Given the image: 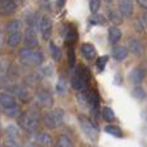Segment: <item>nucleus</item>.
Wrapping results in <instances>:
<instances>
[{"mask_svg": "<svg viewBox=\"0 0 147 147\" xmlns=\"http://www.w3.org/2000/svg\"><path fill=\"white\" fill-rule=\"evenodd\" d=\"M20 57L21 62L25 66L34 67V66H40L44 61V54L41 51H34V48H26L20 51Z\"/></svg>", "mask_w": 147, "mask_h": 147, "instance_id": "nucleus-1", "label": "nucleus"}, {"mask_svg": "<svg viewBox=\"0 0 147 147\" xmlns=\"http://www.w3.org/2000/svg\"><path fill=\"white\" fill-rule=\"evenodd\" d=\"M79 121H80V127L83 133L85 134V137L88 140H90L92 142H96L99 138V130L97 128V125L94 124L92 120H89L86 116H79Z\"/></svg>", "mask_w": 147, "mask_h": 147, "instance_id": "nucleus-2", "label": "nucleus"}, {"mask_svg": "<svg viewBox=\"0 0 147 147\" xmlns=\"http://www.w3.org/2000/svg\"><path fill=\"white\" fill-rule=\"evenodd\" d=\"M18 124L26 132L34 133L39 127V117L34 112H25L18 117Z\"/></svg>", "mask_w": 147, "mask_h": 147, "instance_id": "nucleus-3", "label": "nucleus"}, {"mask_svg": "<svg viewBox=\"0 0 147 147\" xmlns=\"http://www.w3.org/2000/svg\"><path fill=\"white\" fill-rule=\"evenodd\" d=\"M63 117H65V111L62 109H56L52 110L51 112L44 115L43 121L45 124L47 128L49 129H54V128L59 127L63 123Z\"/></svg>", "mask_w": 147, "mask_h": 147, "instance_id": "nucleus-4", "label": "nucleus"}, {"mask_svg": "<svg viewBox=\"0 0 147 147\" xmlns=\"http://www.w3.org/2000/svg\"><path fill=\"white\" fill-rule=\"evenodd\" d=\"M35 102L39 107H43V109H51L52 105H53V97L45 89H40V90L36 92L35 94Z\"/></svg>", "mask_w": 147, "mask_h": 147, "instance_id": "nucleus-5", "label": "nucleus"}, {"mask_svg": "<svg viewBox=\"0 0 147 147\" xmlns=\"http://www.w3.org/2000/svg\"><path fill=\"white\" fill-rule=\"evenodd\" d=\"M38 26L39 30H40L41 35H43V39L45 40H49L52 35V28H53V23H52V20L47 16H43L40 20H38Z\"/></svg>", "mask_w": 147, "mask_h": 147, "instance_id": "nucleus-6", "label": "nucleus"}, {"mask_svg": "<svg viewBox=\"0 0 147 147\" xmlns=\"http://www.w3.org/2000/svg\"><path fill=\"white\" fill-rule=\"evenodd\" d=\"M23 41H25V45L28 47V48H35V47H38V38H36V34L32 27H28L27 30L25 31Z\"/></svg>", "mask_w": 147, "mask_h": 147, "instance_id": "nucleus-7", "label": "nucleus"}, {"mask_svg": "<svg viewBox=\"0 0 147 147\" xmlns=\"http://www.w3.org/2000/svg\"><path fill=\"white\" fill-rule=\"evenodd\" d=\"M35 142L40 147H53L56 146L52 136L47 134V133H38L35 136Z\"/></svg>", "mask_w": 147, "mask_h": 147, "instance_id": "nucleus-8", "label": "nucleus"}, {"mask_svg": "<svg viewBox=\"0 0 147 147\" xmlns=\"http://www.w3.org/2000/svg\"><path fill=\"white\" fill-rule=\"evenodd\" d=\"M117 7H119V10L123 16L125 17H129L133 13V3L132 0H119L117 3Z\"/></svg>", "mask_w": 147, "mask_h": 147, "instance_id": "nucleus-9", "label": "nucleus"}, {"mask_svg": "<svg viewBox=\"0 0 147 147\" xmlns=\"http://www.w3.org/2000/svg\"><path fill=\"white\" fill-rule=\"evenodd\" d=\"M71 85H72V88L76 89L78 92L86 90V89H88V81L84 80L80 75H78V74L75 72V75H74V78H72V81H71Z\"/></svg>", "mask_w": 147, "mask_h": 147, "instance_id": "nucleus-10", "label": "nucleus"}, {"mask_svg": "<svg viewBox=\"0 0 147 147\" xmlns=\"http://www.w3.org/2000/svg\"><path fill=\"white\" fill-rule=\"evenodd\" d=\"M0 9L4 16L13 14L16 12V3L13 0H1L0 3Z\"/></svg>", "mask_w": 147, "mask_h": 147, "instance_id": "nucleus-11", "label": "nucleus"}, {"mask_svg": "<svg viewBox=\"0 0 147 147\" xmlns=\"http://www.w3.org/2000/svg\"><path fill=\"white\" fill-rule=\"evenodd\" d=\"M17 96L18 98L22 102H28L31 98H32V94H31V88L30 86H18L17 88Z\"/></svg>", "mask_w": 147, "mask_h": 147, "instance_id": "nucleus-12", "label": "nucleus"}, {"mask_svg": "<svg viewBox=\"0 0 147 147\" xmlns=\"http://www.w3.org/2000/svg\"><path fill=\"white\" fill-rule=\"evenodd\" d=\"M128 48H129V51L132 52L133 54H136V56H141V54L143 53L142 44L138 40H136V39H129V40H128Z\"/></svg>", "mask_w": 147, "mask_h": 147, "instance_id": "nucleus-13", "label": "nucleus"}, {"mask_svg": "<svg viewBox=\"0 0 147 147\" xmlns=\"http://www.w3.org/2000/svg\"><path fill=\"white\" fill-rule=\"evenodd\" d=\"M81 53H83V56L85 57L86 59H93L94 57H96L97 52H96V48H94L92 44H83L81 45Z\"/></svg>", "mask_w": 147, "mask_h": 147, "instance_id": "nucleus-14", "label": "nucleus"}, {"mask_svg": "<svg viewBox=\"0 0 147 147\" xmlns=\"http://www.w3.org/2000/svg\"><path fill=\"white\" fill-rule=\"evenodd\" d=\"M0 103H1L3 109H7V107H12L16 106V99L12 94H8V93H1L0 96Z\"/></svg>", "mask_w": 147, "mask_h": 147, "instance_id": "nucleus-15", "label": "nucleus"}, {"mask_svg": "<svg viewBox=\"0 0 147 147\" xmlns=\"http://www.w3.org/2000/svg\"><path fill=\"white\" fill-rule=\"evenodd\" d=\"M146 76V71L142 67H137L132 74H130V78H132V81L134 84H141L143 80H145Z\"/></svg>", "mask_w": 147, "mask_h": 147, "instance_id": "nucleus-16", "label": "nucleus"}, {"mask_svg": "<svg viewBox=\"0 0 147 147\" xmlns=\"http://www.w3.org/2000/svg\"><path fill=\"white\" fill-rule=\"evenodd\" d=\"M121 39V31H120V28L117 27H110L109 30V40L111 44H116L117 41Z\"/></svg>", "mask_w": 147, "mask_h": 147, "instance_id": "nucleus-17", "label": "nucleus"}, {"mask_svg": "<svg viewBox=\"0 0 147 147\" xmlns=\"http://www.w3.org/2000/svg\"><path fill=\"white\" fill-rule=\"evenodd\" d=\"M22 38L23 36H22V34H21L20 31H17V32H12L9 35V38H8V45H9L10 48H16V47L21 43Z\"/></svg>", "mask_w": 147, "mask_h": 147, "instance_id": "nucleus-18", "label": "nucleus"}, {"mask_svg": "<svg viewBox=\"0 0 147 147\" xmlns=\"http://www.w3.org/2000/svg\"><path fill=\"white\" fill-rule=\"evenodd\" d=\"M112 56L117 59V61H123L128 57V49L124 47H116V48L112 51Z\"/></svg>", "mask_w": 147, "mask_h": 147, "instance_id": "nucleus-19", "label": "nucleus"}, {"mask_svg": "<svg viewBox=\"0 0 147 147\" xmlns=\"http://www.w3.org/2000/svg\"><path fill=\"white\" fill-rule=\"evenodd\" d=\"M54 147H74V145H72L71 140H70L67 136L61 134V136H58V138H57L56 146Z\"/></svg>", "mask_w": 147, "mask_h": 147, "instance_id": "nucleus-20", "label": "nucleus"}, {"mask_svg": "<svg viewBox=\"0 0 147 147\" xmlns=\"http://www.w3.org/2000/svg\"><path fill=\"white\" fill-rule=\"evenodd\" d=\"M109 16H110V21L115 25H120L123 22V14L121 13H117L116 10H109Z\"/></svg>", "mask_w": 147, "mask_h": 147, "instance_id": "nucleus-21", "label": "nucleus"}, {"mask_svg": "<svg viewBox=\"0 0 147 147\" xmlns=\"http://www.w3.org/2000/svg\"><path fill=\"white\" fill-rule=\"evenodd\" d=\"M105 132L111 136H115V137H121L123 136V132L116 125H106V127H105Z\"/></svg>", "mask_w": 147, "mask_h": 147, "instance_id": "nucleus-22", "label": "nucleus"}, {"mask_svg": "<svg viewBox=\"0 0 147 147\" xmlns=\"http://www.w3.org/2000/svg\"><path fill=\"white\" fill-rule=\"evenodd\" d=\"M3 112H4V115H7L9 117H17L20 115V107L17 105L12 107H7V109H3Z\"/></svg>", "mask_w": 147, "mask_h": 147, "instance_id": "nucleus-23", "label": "nucleus"}, {"mask_svg": "<svg viewBox=\"0 0 147 147\" xmlns=\"http://www.w3.org/2000/svg\"><path fill=\"white\" fill-rule=\"evenodd\" d=\"M102 115H103V119L106 120V121H114L115 120V114L110 107H103V110H102Z\"/></svg>", "mask_w": 147, "mask_h": 147, "instance_id": "nucleus-24", "label": "nucleus"}, {"mask_svg": "<svg viewBox=\"0 0 147 147\" xmlns=\"http://www.w3.org/2000/svg\"><path fill=\"white\" fill-rule=\"evenodd\" d=\"M20 28H21V22H20V21H17V20L12 21L10 23H8V25H7V31H8V32H10V34L20 31Z\"/></svg>", "mask_w": 147, "mask_h": 147, "instance_id": "nucleus-25", "label": "nucleus"}, {"mask_svg": "<svg viewBox=\"0 0 147 147\" xmlns=\"http://www.w3.org/2000/svg\"><path fill=\"white\" fill-rule=\"evenodd\" d=\"M49 48H51V53H52V57L54 58V61H58V59L61 58V51L57 48V45L53 43V41H51Z\"/></svg>", "mask_w": 147, "mask_h": 147, "instance_id": "nucleus-26", "label": "nucleus"}, {"mask_svg": "<svg viewBox=\"0 0 147 147\" xmlns=\"http://www.w3.org/2000/svg\"><path fill=\"white\" fill-rule=\"evenodd\" d=\"M90 23L92 25H106L107 20L101 14H94L93 17L90 18Z\"/></svg>", "mask_w": 147, "mask_h": 147, "instance_id": "nucleus-27", "label": "nucleus"}, {"mask_svg": "<svg viewBox=\"0 0 147 147\" xmlns=\"http://www.w3.org/2000/svg\"><path fill=\"white\" fill-rule=\"evenodd\" d=\"M101 7V0H90L89 1V9L92 13H97Z\"/></svg>", "mask_w": 147, "mask_h": 147, "instance_id": "nucleus-28", "label": "nucleus"}, {"mask_svg": "<svg viewBox=\"0 0 147 147\" xmlns=\"http://www.w3.org/2000/svg\"><path fill=\"white\" fill-rule=\"evenodd\" d=\"M107 61H109V57H107V56L99 57V58L97 59V62H96L97 69H98V70H103L105 66H106V63H107Z\"/></svg>", "mask_w": 147, "mask_h": 147, "instance_id": "nucleus-29", "label": "nucleus"}, {"mask_svg": "<svg viewBox=\"0 0 147 147\" xmlns=\"http://www.w3.org/2000/svg\"><path fill=\"white\" fill-rule=\"evenodd\" d=\"M40 80L41 79L39 78V75H36V74H32V75L27 76V84L28 85H38Z\"/></svg>", "mask_w": 147, "mask_h": 147, "instance_id": "nucleus-30", "label": "nucleus"}, {"mask_svg": "<svg viewBox=\"0 0 147 147\" xmlns=\"http://www.w3.org/2000/svg\"><path fill=\"white\" fill-rule=\"evenodd\" d=\"M133 96L136 97L137 99H143L145 98V90H143V88H141V86H137V88H134V90H133Z\"/></svg>", "mask_w": 147, "mask_h": 147, "instance_id": "nucleus-31", "label": "nucleus"}, {"mask_svg": "<svg viewBox=\"0 0 147 147\" xmlns=\"http://www.w3.org/2000/svg\"><path fill=\"white\" fill-rule=\"evenodd\" d=\"M57 90L61 94H63L65 92H66V81H65L63 78H59L58 83H57Z\"/></svg>", "mask_w": 147, "mask_h": 147, "instance_id": "nucleus-32", "label": "nucleus"}, {"mask_svg": "<svg viewBox=\"0 0 147 147\" xmlns=\"http://www.w3.org/2000/svg\"><path fill=\"white\" fill-rule=\"evenodd\" d=\"M76 40V31L74 27H70L69 31H67V35H66V41L69 43V41H75Z\"/></svg>", "mask_w": 147, "mask_h": 147, "instance_id": "nucleus-33", "label": "nucleus"}, {"mask_svg": "<svg viewBox=\"0 0 147 147\" xmlns=\"http://www.w3.org/2000/svg\"><path fill=\"white\" fill-rule=\"evenodd\" d=\"M7 136L8 137H13V138H18V130L16 127H8L7 128Z\"/></svg>", "mask_w": 147, "mask_h": 147, "instance_id": "nucleus-34", "label": "nucleus"}, {"mask_svg": "<svg viewBox=\"0 0 147 147\" xmlns=\"http://www.w3.org/2000/svg\"><path fill=\"white\" fill-rule=\"evenodd\" d=\"M4 147H20L17 142V138H13V137H8L7 142H5V146Z\"/></svg>", "mask_w": 147, "mask_h": 147, "instance_id": "nucleus-35", "label": "nucleus"}, {"mask_svg": "<svg viewBox=\"0 0 147 147\" xmlns=\"http://www.w3.org/2000/svg\"><path fill=\"white\" fill-rule=\"evenodd\" d=\"M41 74L45 76H51L52 74H53V67L52 66H47L44 67V69H41Z\"/></svg>", "mask_w": 147, "mask_h": 147, "instance_id": "nucleus-36", "label": "nucleus"}, {"mask_svg": "<svg viewBox=\"0 0 147 147\" xmlns=\"http://www.w3.org/2000/svg\"><path fill=\"white\" fill-rule=\"evenodd\" d=\"M138 5H140L141 8H143V9H147V0H137Z\"/></svg>", "mask_w": 147, "mask_h": 147, "instance_id": "nucleus-37", "label": "nucleus"}, {"mask_svg": "<svg viewBox=\"0 0 147 147\" xmlns=\"http://www.w3.org/2000/svg\"><path fill=\"white\" fill-rule=\"evenodd\" d=\"M106 1H107V3H111V1H112V0H106Z\"/></svg>", "mask_w": 147, "mask_h": 147, "instance_id": "nucleus-38", "label": "nucleus"}]
</instances>
